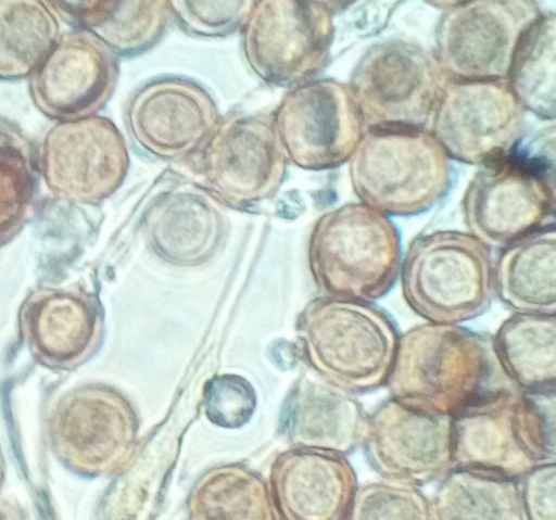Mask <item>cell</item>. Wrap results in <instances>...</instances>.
<instances>
[{
  "label": "cell",
  "mask_w": 556,
  "mask_h": 520,
  "mask_svg": "<svg viewBox=\"0 0 556 520\" xmlns=\"http://www.w3.org/2000/svg\"><path fill=\"white\" fill-rule=\"evenodd\" d=\"M18 331L33 358L56 370H72L93 352L100 334L96 300L74 288L30 292L17 316Z\"/></svg>",
  "instance_id": "cell-17"
},
{
  "label": "cell",
  "mask_w": 556,
  "mask_h": 520,
  "mask_svg": "<svg viewBox=\"0 0 556 520\" xmlns=\"http://www.w3.org/2000/svg\"><path fill=\"white\" fill-rule=\"evenodd\" d=\"M127 126L134 140L162 158L194 153L218 122L210 94L181 78L154 80L129 100Z\"/></svg>",
  "instance_id": "cell-16"
},
{
  "label": "cell",
  "mask_w": 556,
  "mask_h": 520,
  "mask_svg": "<svg viewBox=\"0 0 556 520\" xmlns=\"http://www.w3.org/2000/svg\"><path fill=\"white\" fill-rule=\"evenodd\" d=\"M253 406V396L247 384L238 379L216 381L207 394V415L219 426H240L248 420Z\"/></svg>",
  "instance_id": "cell-29"
},
{
  "label": "cell",
  "mask_w": 556,
  "mask_h": 520,
  "mask_svg": "<svg viewBox=\"0 0 556 520\" xmlns=\"http://www.w3.org/2000/svg\"><path fill=\"white\" fill-rule=\"evenodd\" d=\"M195 153L204 186L232 205L271 195L286 173L287 157L273 119L262 115H235L217 122Z\"/></svg>",
  "instance_id": "cell-13"
},
{
  "label": "cell",
  "mask_w": 556,
  "mask_h": 520,
  "mask_svg": "<svg viewBox=\"0 0 556 520\" xmlns=\"http://www.w3.org/2000/svg\"><path fill=\"white\" fill-rule=\"evenodd\" d=\"M446 83L435 54L418 43L392 39L363 54L349 87L365 128L429 130Z\"/></svg>",
  "instance_id": "cell-5"
},
{
  "label": "cell",
  "mask_w": 556,
  "mask_h": 520,
  "mask_svg": "<svg viewBox=\"0 0 556 520\" xmlns=\"http://www.w3.org/2000/svg\"><path fill=\"white\" fill-rule=\"evenodd\" d=\"M117 76L114 52L92 33L75 29L60 36L30 74L29 93L46 116L77 121L105 105Z\"/></svg>",
  "instance_id": "cell-15"
},
{
  "label": "cell",
  "mask_w": 556,
  "mask_h": 520,
  "mask_svg": "<svg viewBox=\"0 0 556 520\" xmlns=\"http://www.w3.org/2000/svg\"><path fill=\"white\" fill-rule=\"evenodd\" d=\"M215 214L208 202L192 191H176L166 195L160 205L156 236L162 240L176 239L181 243H203L214 230Z\"/></svg>",
  "instance_id": "cell-27"
},
{
  "label": "cell",
  "mask_w": 556,
  "mask_h": 520,
  "mask_svg": "<svg viewBox=\"0 0 556 520\" xmlns=\"http://www.w3.org/2000/svg\"><path fill=\"white\" fill-rule=\"evenodd\" d=\"M492 345L509 381L528 394L554 395L555 315L516 313L496 331Z\"/></svg>",
  "instance_id": "cell-21"
},
{
  "label": "cell",
  "mask_w": 556,
  "mask_h": 520,
  "mask_svg": "<svg viewBox=\"0 0 556 520\" xmlns=\"http://www.w3.org/2000/svg\"><path fill=\"white\" fill-rule=\"evenodd\" d=\"M4 475H5V462H4V457H3V454H2V451L0 447V489L3 484Z\"/></svg>",
  "instance_id": "cell-30"
},
{
  "label": "cell",
  "mask_w": 556,
  "mask_h": 520,
  "mask_svg": "<svg viewBox=\"0 0 556 520\" xmlns=\"http://www.w3.org/2000/svg\"><path fill=\"white\" fill-rule=\"evenodd\" d=\"M540 14L527 0L450 2L435 30V56L450 79H506L519 40Z\"/></svg>",
  "instance_id": "cell-10"
},
{
  "label": "cell",
  "mask_w": 556,
  "mask_h": 520,
  "mask_svg": "<svg viewBox=\"0 0 556 520\" xmlns=\"http://www.w3.org/2000/svg\"><path fill=\"white\" fill-rule=\"evenodd\" d=\"M349 161L361 203L384 215L426 212L450 186L448 156L430 130L366 128Z\"/></svg>",
  "instance_id": "cell-2"
},
{
  "label": "cell",
  "mask_w": 556,
  "mask_h": 520,
  "mask_svg": "<svg viewBox=\"0 0 556 520\" xmlns=\"http://www.w3.org/2000/svg\"><path fill=\"white\" fill-rule=\"evenodd\" d=\"M305 332L312 360L329 381L352 393L386 384L399 335L382 310L338 297L318 301Z\"/></svg>",
  "instance_id": "cell-6"
},
{
  "label": "cell",
  "mask_w": 556,
  "mask_h": 520,
  "mask_svg": "<svg viewBox=\"0 0 556 520\" xmlns=\"http://www.w3.org/2000/svg\"><path fill=\"white\" fill-rule=\"evenodd\" d=\"M543 158L513 153L481 166L463 198L470 234L489 248H506L542 228L554 225V170Z\"/></svg>",
  "instance_id": "cell-7"
},
{
  "label": "cell",
  "mask_w": 556,
  "mask_h": 520,
  "mask_svg": "<svg viewBox=\"0 0 556 520\" xmlns=\"http://www.w3.org/2000/svg\"><path fill=\"white\" fill-rule=\"evenodd\" d=\"M340 464L312 448L279 454L268 485L278 520H340L344 500Z\"/></svg>",
  "instance_id": "cell-18"
},
{
  "label": "cell",
  "mask_w": 556,
  "mask_h": 520,
  "mask_svg": "<svg viewBox=\"0 0 556 520\" xmlns=\"http://www.w3.org/2000/svg\"><path fill=\"white\" fill-rule=\"evenodd\" d=\"M506 79L525 110L543 119H555V13H541L522 35L514 52Z\"/></svg>",
  "instance_id": "cell-23"
},
{
  "label": "cell",
  "mask_w": 556,
  "mask_h": 520,
  "mask_svg": "<svg viewBox=\"0 0 556 520\" xmlns=\"http://www.w3.org/2000/svg\"><path fill=\"white\" fill-rule=\"evenodd\" d=\"M523 127L525 109L507 79H450L431 132L447 156L483 166L514 153Z\"/></svg>",
  "instance_id": "cell-11"
},
{
  "label": "cell",
  "mask_w": 556,
  "mask_h": 520,
  "mask_svg": "<svg viewBox=\"0 0 556 520\" xmlns=\"http://www.w3.org/2000/svg\"><path fill=\"white\" fill-rule=\"evenodd\" d=\"M137 423L125 401L99 385L63 393L47 419L55 458L71 472L100 478L122 471L135 452Z\"/></svg>",
  "instance_id": "cell-8"
},
{
  "label": "cell",
  "mask_w": 556,
  "mask_h": 520,
  "mask_svg": "<svg viewBox=\"0 0 556 520\" xmlns=\"http://www.w3.org/2000/svg\"><path fill=\"white\" fill-rule=\"evenodd\" d=\"M400 275L406 303L431 324L473 319L489 307L495 292L490 248L460 231H434L415 239Z\"/></svg>",
  "instance_id": "cell-3"
},
{
  "label": "cell",
  "mask_w": 556,
  "mask_h": 520,
  "mask_svg": "<svg viewBox=\"0 0 556 520\" xmlns=\"http://www.w3.org/2000/svg\"><path fill=\"white\" fill-rule=\"evenodd\" d=\"M253 1H167L168 13L187 33L216 37L243 26Z\"/></svg>",
  "instance_id": "cell-28"
},
{
  "label": "cell",
  "mask_w": 556,
  "mask_h": 520,
  "mask_svg": "<svg viewBox=\"0 0 556 520\" xmlns=\"http://www.w3.org/2000/svg\"><path fill=\"white\" fill-rule=\"evenodd\" d=\"M494 288L517 313H556V231L548 226L505 248L494 268Z\"/></svg>",
  "instance_id": "cell-19"
},
{
  "label": "cell",
  "mask_w": 556,
  "mask_h": 520,
  "mask_svg": "<svg viewBox=\"0 0 556 520\" xmlns=\"http://www.w3.org/2000/svg\"><path fill=\"white\" fill-rule=\"evenodd\" d=\"M386 384L412 409L453 416L500 389L515 386L492 341L458 325L424 324L399 337Z\"/></svg>",
  "instance_id": "cell-1"
},
{
  "label": "cell",
  "mask_w": 556,
  "mask_h": 520,
  "mask_svg": "<svg viewBox=\"0 0 556 520\" xmlns=\"http://www.w3.org/2000/svg\"><path fill=\"white\" fill-rule=\"evenodd\" d=\"M303 411L299 434L307 446L349 448L367 430V420L353 393L329 380L311 388Z\"/></svg>",
  "instance_id": "cell-26"
},
{
  "label": "cell",
  "mask_w": 556,
  "mask_h": 520,
  "mask_svg": "<svg viewBox=\"0 0 556 520\" xmlns=\"http://www.w3.org/2000/svg\"><path fill=\"white\" fill-rule=\"evenodd\" d=\"M58 22L41 1H0V79L30 75L58 39Z\"/></svg>",
  "instance_id": "cell-24"
},
{
  "label": "cell",
  "mask_w": 556,
  "mask_h": 520,
  "mask_svg": "<svg viewBox=\"0 0 556 520\" xmlns=\"http://www.w3.org/2000/svg\"><path fill=\"white\" fill-rule=\"evenodd\" d=\"M309 256L317 281L332 297L365 303L384 296L401 270L395 226L363 203H348L321 216Z\"/></svg>",
  "instance_id": "cell-4"
},
{
  "label": "cell",
  "mask_w": 556,
  "mask_h": 520,
  "mask_svg": "<svg viewBox=\"0 0 556 520\" xmlns=\"http://www.w3.org/2000/svg\"><path fill=\"white\" fill-rule=\"evenodd\" d=\"M40 166L49 190L59 199L96 204L122 185L128 169L125 140L103 116L60 122L46 135Z\"/></svg>",
  "instance_id": "cell-14"
},
{
  "label": "cell",
  "mask_w": 556,
  "mask_h": 520,
  "mask_svg": "<svg viewBox=\"0 0 556 520\" xmlns=\"http://www.w3.org/2000/svg\"><path fill=\"white\" fill-rule=\"evenodd\" d=\"M242 45L253 72L286 87L308 81L328 62L332 12L324 1H253Z\"/></svg>",
  "instance_id": "cell-9"
},
{
  "label": "cell",
  "mask_w": 556,
  "mask_h": 520,
  "mask_svg": "<svg viewBox=\"0 0 556 520\" xmlns=\"http://www.w3.org/2000/svg\"><path fill=\"white\" fill-rule=\"evenodd\" d=\"M187 520H277L269 486L241 465L216 466L193 484Z\"/></svg>",
  "instance_id": "cell-22"
},
{
  "label": "cell",
  "mask_w": 556,
  "mask_h": 520,
  "mask_svg": "<svg viewBox=\"0 0 556 520\" xmlns=\"http://www.w3.org/2000/svg\"><path fill=\"white\" fill-rule=\"evenodd\" d=\"M66 23L92 33L114 53L142 52L159 40L168 15L167 1L46 2Z\"/></svg>",
  "instance_id": "cell-20"
},
{
  "label": "cell",
  "mask_w": 556,
  "mask_h": 520,
  "mask_svg": "<svg viewBox=\"0 0 556 520\" xmlns=\"http://www.w3.org/2000/svg\"><path fill=\"white\" fill-rule=\"evenodd\" d=\"M38 160L31 141L0 117V246L26 224L37 188Z\"/></svg>",
  "instance_id": "cell-25"
},
{
  "label": "cell",
  "mask_w": 556,
  "mask_h": 520,
  "mask_svg": "<svg viewBox=\"0 0 556 520\" xmlns=\"http://www.w3.org/2000/svg\"><path fill=\"white\" fill-rule=\"evenodd\" d=\"M273 125L287 160L312 170L350 160L366 129L349 85L330 78L288 91Z\"/></svg>",
  "instance_id": "cell-12"
}]
</instances>
